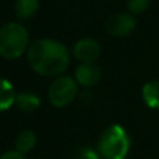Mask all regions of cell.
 <instances>
[{"label": "cell", "mask_w": 159, "mask_h": 159, "mask_svg": "<svg viewBox=\"0 0 159 159\" xmlns=\"http://www.w3.org/2000/svg\"><path fill=\"white\" fill-rule=\"evenodd\" d=\"M142 100L151 108H158L159 110V79L151 80L142 86L141 90Z\"/></svg>", "instance_id": "9c48e42d"}, {"label": "cell", "mask_w": 159, "mask_h": 159, "mask_svg": "<svg viewBox=\"0 0 159 159\" xmlns=\"http://www.w3.org/2000/svg\"><path fill=\"white\" fill-rule=\"evenodd\" d=\"M37 144V135L33 129H23L16 137V151L21 153H27L34 149Z\"/></svg>", "instance_id": "7c38bea8"}, {"label": "cell", "mask_w": 159, "mask_h": 159, "mask_svg": "<svg viewBox=\"0 0 159 159\" xmlns=\"http://www.w3.org/2000/svg\"><path fill=\"white\" fill-rule=\"evenodd\" d=\"M0 159H25V156H24V153H21L14 149V151H7V152L2 153Z\"/></svg>", "instance_id": "9a60e30c"}, {"label": "cell", "mask_w": 159, "mask_h": 159, "mask_svg": "<svg viewBox=\"0 0 159 159\" xmlns=\"http://www.w3.org/2000/svg\"><path fill=\"white\" fill-rule=\"evenodd\" d=\"M72 159H102L99 151L90 147H80L75 151Z\"/></svg>", "instance_id": "5bb4252c"}, {"label": "cell", "mask_w": 159, "mask_h": 159, "mask_svg": "<svg viewBox=\"0 0 159 159\" xmlns=\"http://www.w3.org/2000/svg\"><path fill=\"white\" fill-rule=\"evenodd\" d=\"M72 54L80 63H96L102 54V48L94 38H82L75 42Z\"/></svg>", "instance_id": "8992f818"}, {"label": "cell", "mask_w": 159, "mask_h": 159, "mask_svg": "<svg viewBox=\"0 0 159 159\" xmlns=\"http://www.w3.org/2000/svg\"><path fill=\"white\" fill-rule=\"evenodd\" d=\"M27 61L31 69L38 75L58 78L68 69L70 52L61 41L52 38H38L28 47Z\"/></svg>", "instance_id": "6da1fadb"}, {"label": "cell", "mask_w": 159, "mask_h": 159, "mask_svg": "<svg viewBox=\"0 0 159 159\" xmlns=\"http://www.w3.org/2000/svg\"><path fill=\"white\" fill-rule=\"evenodd\" d=\"M14 106L23 113H34L41 106V99L35 93L23 92V93H17Z\"/></svg>", "instance_id": "ba28073f"}, {"label": "cell", "mask_w": 159, "mask_h": 159, "mask_svg": "<svg viewBox=\"0 0 159 159\" xmlns=\"http://www.w3.org/2000/svg\"><path fill=\"white\" fill-rule=\"evenodd\" d=\"M79 97V84L75 78L58 76L48 87V100L54 107H66Z\"/></svg>", "instance_id": "277c9868"}, {"label": "cell", "mask_w": 159, "mask_h": 159, "mask_svg": "<svg viewBox=\"0 0 159 159\" xmlns=\"http://www.w3.org/2000/svg\"><path fill=\"white\" fill-rule=\"evenodd\" d=\"M16 93L14 86L10 83L7 79L0 78V111H4L10 108L16 102Z\"/></svg>", "instance_id": "8fae6325"}, {"label": "cell", "mask_w": 159, "mask_h": 159, "mask_svg": "<svg viewBox=\"0 0 159 159\" xmlns=\"http://www.w3.org/2000/svg\"><path fill=\"white\" fill-rule=\"evenodd\" d=\"M102 79V69L97 63H79L75 69V80L82 87H92Z\"/></svg>", "instance_id": "52a82bcc"}, {"label": "cell", "mask_w": 159, "mask_h": 159, "mask_svg": "<svg viewBox=\"0 0 159 159\" xmlns=\"http://www.w3.org/2000/svg\"><path fill=\"white\" fill-rule=\"evenodd\" d=\"M131 139L120 124H111L102 132L97 142L102 159H125L129 152Z\"/></svg>", "instance_id": "3957f363"}, {"label": "cell", "mask_w": 159, "mask_h": 159, "mask_svg": "<svg viewBox=\"0 0 159 159\" xmlns=\"http://www.w3.org/2000/svg\"><path fill=\"white\" fill-rule=\"evenodd\" d=\"M149 6H151V0H127L128 11L132 16L142 14L144 11H147V9Z\"/></svg>", "instance_id": "4fadbf2b"}, {"label": "cell", "mask_w": 159, "mask_h": 159, "mask_svg": "<svg viewBox=\"0 0 159 159\" xmlns=\"http://www.w3.org/2000/svg\"><path fill=\"white\" fill-rule=\"evenodd\" d=\"M39 9V0H16L14 10L20 20H30Z\"/></svg>", "instance_id": "30bf717a"}, {"label": "cell", "mask_w": 159, "mask_h": 159, "mask_svg": "<svg viewBox=\"0 0 159 159\" xmlns=\"http://www.w3.org/2000/svg\"><path fill=\"white\" fill-rule=\"evenodd\" d=\"M28 30L20 23H6L0 27V57L4 59H18L30 47Z\"/></svg>", "instance_id": "7a4b0ae2"}, {"label": "cell", "mask_w": 159, "mask_h": 159, "mask_svg": "<svg viewBox=\"0 0 159 159\" xmlns=\"http://www.w3.org/2000/svg\"><path fill=\"white\" fill-rule=\"evenodd\" d=\"M137 21L131 13H117L107 18L106 21V31L111 37L123 38L127 37L135 30Z\"/></svg>", "instance_id": "5b68a950"}]
</instances>
